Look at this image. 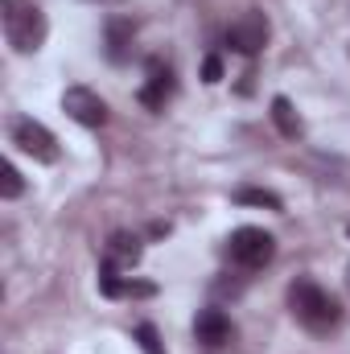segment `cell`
I'll list each match as a JSON object with an SVG mask.
<instances>
[{"label": "cell", "instance_id": "obj_11", "mask_svg": "<svg viewBox=\"0 0 350 354\" xmlns=\"http://www.w3.org/2000/svg\"><path fill=\"white\" fill-rule=\"evenodd\" d=\"M140 239L136 235H128V231H116L111 235V243H107V260H116L120 268H132L136 260H140Z\"/></svg>", "mask_w": 350, "mask_h": 354}, {"label": "cell", "instance_id": "obj_3", "mask_svg": "<svg viewBox=\"0 0 350 354\" xmlns=\"http://www.w3.org/2000/svg\"><path fill=\"white\" fill-rule=\"evenodd\" d=\"M8 136H12V145H17L25 157H33V161H42V165H54V161H58V136H54L46 124H37L33 115H17V120L8 124Z\"/></svg>", "mask_w": 350, "mask_h": 354}, {"label": "cell", "instance_id": "obj_16", "mask_svg": "<svg viewBox=\"0 0 350 354\" xmlns=\"http://www.w3.org/2000/svg\"><path fill=\"white\" fill-rule=\"evenodd\" d=\"M219 79H223V58L210 54V58L202 62V83H219Z\"/></svg>", "mask_w": 350, "mask_h": 354}, {"label": "cell", "instance_id": "obj_10", "mask_svg": "<svg viewBox=\"0 0 350 354\" xmlns=\"http://www.w3.org/2000/svg\"><path fill=\"white\" fill-rule=\"evenodd\" d=\"M272 124H276V132H280L284 140H297V136L305 132V124H301V115H297L293 99H284V95H276V99H272Z\"/></svg>", "mask_w": 350, "mask_h": 354}, {"label": "cell", "instance_id": "obj_18", "mask_svg": "<svg viewBox=\"0 0 350 354\" xmlns=\"http://www.w3.org/2000/svg\"><path fill=\"white\" fill-rule=\"evenodd\" d=\"M347 284H350V268H347Z\"/></svg>", "mask_w": 350, "mask_h": 354}, {"label": "cell", "instance_id": "obj_12", "mask_svg": "<svg viewBox=\"0 0 350 354\" xmlns=\"http://www.w3.org/2000/svg\"><path fill=\"white\" fill-rule=\"evenodd\" d=\"M99 292L103 297H124L128 292V280H120V264L116 260H103L99 264Z\"/></svg>", "mask_w": 350, "mask_h": 354}, {"label": "cell", "instance_id": "obj_1", "mask_svg": "<svg viewBox=\"0 0 350 354\" xmlns=\"http://www.w3.org/2000/svg\"><path fill=\"white\" fill-rule=\"evenodd\" d=\"M288 305H293V317H297L305 330H313V334H330V330L342 322L338 301H334L322 284H313V280H297V284L288 288Z\"/></svg>", "mask_w": 350, "mask_h": 354}, {"label": "cell", "instance_id": "obj_15", "mask_svg": "<svg viewBox=\"0 0 350 354\" xmlns=\"http://www.w3.org/2000/svg\"><path fill=\"white\" fill-rule=\"evenodd\" d=\"M136 342H140V351H145V354H165L161 338H157V326H149V322H140V326H136Z\"/></svg>", "mask_w": 350, "mask_h": 354}, {"label": "cell", "instance_id": "obj_4", "mask_svg": "<svg viewBox=\"0 0 350 354\" xmlns=\"http://www.w3.org/2000/svg\"><path fill=\"white\" fill-rule=\"evenodd\" d=\"M227 252H231V260H235L239 268L256 272V268L272 264V256H276V239H272L264 227H239V231L227 239Z\"/></svg>", "mask_w": 350, "mask_h": 354}, {"label": "cell", "instance_id": "obj_14", "mask_svg": "<svg viewBox=\"0 0 350 354\" xmlns=\"http://www.w3.org/2000/svg\"><path fill=\"white\" fill-rule=\"evenodd\" d=\"M0 174H4V181H0V198H4V202H12V198H21V189H25V181H21V174H17V165H4Z\"/></svg>", "mask_w": 350, "mask_h": 354}, {"label": "cell", "instance_id": "obj_5", "mask_svg": "<svg viewBox=\"0 0 350 354\" xmlns=\"http://www.w3.org/2000/svg\"><path fill=\"white\" fill-rule=\"evenodd\" d=\"M268 17H264L260 8H248L239 21H231V29H227V46L235 50V54H243V58H256L264 46H268Z\"/></svg>", "mask_w": 350, "mask_h": 354}, {"label": "cell", "instance_id": "obj_2", "mask_svg": "<svg viewBox=\"0 0 350 354\" xmlns=\"http://www.w3.org/2000/svg\"><path fill=\"white\" fill-rule=\"evenodd\" d=\"M4 37L17 54H33L46 41V12L33 0H4Z\"/></svg>", "mask_w": 350, "mask_h": 354}, {"label": "cell", "instance_id": "obj_13", "mask_svg": "<svg viewBox=\"0 0 350 354\" xmlns=\"http://www.w3.org/2000/svg\"><path fill=\"white\" fill-rule=\"evenodd\" d=\"M235 202H243V206H264V210H284V202H280L272 189H252V185H243V189L235 194Z\"/></svg>", "mask_w": 350, "mask_h": 354}, {"label": "cell", "instance_id": "obj_8", "mask_svg": "<svg viewBox=\"0 0 350 354\" xmlns=\"http://www.w3.org/2000/svg\"><path fill=\"white\" fill-rule=\"evenodd\" d=\"M194 338L202 346H223V342L235 338V326H231V317L223 309H202L198 322H194Z\"/></svg>", "mask_w": 350, "mask_h": 354}, {"label": "cell", "instance_id": "obj_19", "mask_svg": "<svg viewBox=\"0 0 350 354\" xmlns=\"http://www.w3.org/2000/svg\"><path fill=\"white\" fill-rule=\"evenodd\" d=\"M99 4H107V0H99Z\"/></svg>", "mask_w": 350, "mask_h": 354}, {"label": "cell", "instance_id": "obj_6", "mask_svg": "<svg viewBox=\"0 0 350 354\" xmlns=\"http://www.w3.org/2000/svg\"><path fill=\"white\" fill-rule=\"evenodd\" d=\"M62 111L83 124V128H103L107 124V103L95 95L91 87H66L62 91Z\"/></svg>", "mask_w": 350, "mask_h": 354}, {"label": "cell", "instance_id": "obj_20", "mask_svg": "<svg viewBox=\"0 0 350 354\" xmlns=\"http://www.w3.org/2000/svg\"><path fill=\"white\" fill-rule=\"evenodd\" d=\"M347 235H350V227H347Z\"/></svg>", "mask_w": 350, "mask_h": 354}, {"label": "cell", "instance_id": "obj_7", "mask_svg": "<svg viewBox=\"0 0 350 354\" xmlns=\"http://www.w3.org/2000/svg\"><path fill=\"white\" fill-rule=\"evenodd\" d=\"M136 99L149 111H165V103L174 99V71L161 66V62H149V79H145V87L136 91Z\"/></svg>", "mask_w": 350, "mask_h": 354}, {"label": "cell", "instance_id": "obj_9", "mask_svg": "<svg viewBox=\"0 0 350 354\" xmlns=\"http://www.w3.org/2000/svg\"><path fill=\"white\" fill-rule=\"evenodd\" d=\"M132 37H136V25H132L128 17H111V21L103 25V41H107V58H111L116 66L132 58Z\"/></svg>", "mask_w": 350, "mask_h": 354}, {"label": "cell", "instance_id": "obj_17", "mask_svg": "<svg viewBox=\"0 0 350 354\" xmlns=\"http://www.w3.org/2000/svg\"><path fill=\"white\" fill-rule=\"evenodd\" d=\"M153 292H157L153 284H140V280H128V292H124V297H153Z\"/></svg>", "mask_w": 350, "mask_h": 354}]
</instances>
